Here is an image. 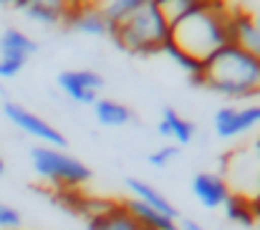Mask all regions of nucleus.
Wrapping results in <instances>:
<instances>
[{"label": "nucleus", "instance_id": "1", "mask_svg": "<svg viewBox=\"0 0 260 230\" xmlns=\"http://www.w3.org/2000/svg\"><path fill=\"white\" fill-rule=\"evenodd\" d=\"M189 83L225 99H253L260 96V59L238 46H222L202 61V74L192 76Z\"/></svg>", "mask_w": 260, "mask_h": 230}, {"label": "nucleus", "instance_id": "2", "mask_svg": "<svg viewBox=\"0 0 260 230\" xmlns=\"http://www.w3.org/2000/svg\"><path fill=\"white\" fill-rule=\"evenodd\" d=\"M170 38L189 56L205 61L222 46H230V5L197 0V5L170 25Z\"/></svg>", "mask_w": 260, "mask_h": 230}, {"label": "nucleus", "instance_id": "3", "mask_svg": "<svg viewBox=\"0 0 260 230\" xmlns=\"http://www.w3.org/2000/svg\"><path fill=\"white\" fill-rule=\"evenodd\" d=\"M111 38L119 48L134 56L162 53L165 43L170 41V23L159 10V3L142 0V5L111 31Z\"/></svg>", "mask_w": 260, "mask_h": 230}, {"label": "nucleus", "instance_id": "4", "mask_svg": "<svg viewBox=\"0 0 260 230\" xmlns=\"http://www.w3.org/2000/svg\"><path fill=\"white\" fill-rule=\"evenodd\" d=\"M30 164H33V172L41 180H46V182H51V185H56L66 192L79 190L81 185H86L91 180V169L81 159L66 154L63 150L46 147V145L30 150Z\"/></svg>", "mask_w": 260, "mask_h": 230}, {"label": "nucleus", "instance_id": "5", "mask_svg": "<svg viewBox=\"0 0 260 230\" xmlns=\"http://www.w3.org/2000/svg\"><path fill=\"white\" fill-rule=\"evenodd\" d=\"M3 117L8 122H13V127L25 132L28 137H33L38 142H46V147H53V150H63L66 147V137L51 122H46L43 117L33 114L30 109H25V106H20L15 101H3Z\"/></svg>", "mask_w": 260, "mask_h": 230}, {"label": "nucleus", "instance_id": "6", "mask_svg": "<svg viewBox=\"0 0 260 230\" xmlns=\"http://www.w3.org/2000/svg\"><path fill=\"white\" fill-rule=\"evenodd\" d=\"M260 124V104L248 106H222L215 111L212 127L220 139H235Z\"/></svg>", "mask_w": 260, "mask_h": 230}, {"label": "nucleus", "instance_id": "7", "mask_svg": "<svg viewBox=\"0 0 260 230\" xmlns=\"http://www.w3.org/2000/svg\"><path fill=\"white\" fill-rule=\"evenodd\" d=\"M56 86L61 89L63 96H69L71 101L81 104V106H93L99 101V94L104 89V78L96 71L86 69H76V71H63L56 78Z\"/></svg>", "mask_w": 260, "mask_h": 230}, {"label": "nucleus", "instance_id": "8", "mask_svg": "<svg viewBox=\"0 0 260 230\" xmlns=\"http://www.w3.org/2000/svg\"><path fill=\"white\" fill-rule=\"evenodd\" d=\"M230 46H238L260 59L258 18L240 5H230Z\"/></svg>", "mask_w": 260, "mask_h": 230}, {"label": "nucleus", "instance_id": "9", "mask_svg": "<svg viewBox=\"0 0 260 230\" xmlns=\"http://www.w3.org/2000/svg\"><path fill=\"white\" fill-rule=\"evenodd\" d=\"M63 28L74 33H84V36H109V25L99 5H71L69 3Z\"/></svg>", "mask_w": 260, "mask_h": 230}, {"label": "nucleus", "instance_id": "10", "mask_svg": "<svg viewBox=\"0 0 260 230\" xmlns=\"http://www.w3.org/2000/svg\"><path fill=\"white\" fill-rule=\"evenodd\" d=\"M192 195L197 197V203L202 208L215 210V208H222L225 205V200L230 197V187L215 172H197L192 177Z\"/></svg>", "mask_w": 260, "mask_h": 230}, {"label": "nucleus", "instance_id": "11", "mask_svg": "<svg viewBox=\"0 0 260 230\" xmlns=\"http://www.w3.org/2000/svg\"><path fill=\"white\" fill-rule=\"evenodd\" d=\"M86 230H139V223L132 218L121 200H106L99 213L86 218Z\"/></svg>", "mask_w": 260, "mask_h": 230}, {"label": "nucleus", "instance_id": "12", "mask_svg": "<svg viewBox=\"0 0 260 230\" xmlns=\"http://www.w3.org/2000/svg\"><path fill=\"white\" fill-rule=\"evenodd\" d=\"M126 190L132 192V200H139V203H144L147 208H152V210H157V213H165V215H170L174 220H179V213L174 210V205L159 190H154L149 182L137 180V177H126Z\"/></svg>", "mask_w": 260, "mask_h": 230}, {"label": "nucleus", "instance_id": "13", "mask_svg": "<svg viewBox=\"0 0 260 230\" xmlns=\"http://www.w3.org/2000/svg\"><path fill=\"white\" fill-rule=\"evenodd\" d=\"M66 8L69 3H51V0H30V3H20L18 10H23L28 15V20L38 23V25H63L66 18Z\"/></svg>", "mask_w": 260, "mask_h": 230}, {"label": "nucleus", "instance_id": "14", "mask_svg": "<svg viewBox=\"0 0 260 230\" xmlns=\"http://www.w3.org/2000/svg\"><path fill=\"white\" fill-rule=\"evenodd\" d=\"M157 132L162 134V137H167V139H172L174 147H184V145H189L192 142V137H194V124L189 122V119H184L182 114H177L174 109H165L162 111V119H159V124H157Z\"/></svg>", "mask_w": 260, "mask_h": 230}, {"label": "nucleus", "instance_id": "15", "mask_svg": "<svg viewBox=\"0 0 260 230\" xmlns=\"http://www.w3.org/2000/svg\"><path fill=\"white\" fill-rule=\"evenodd\" d=\"M93 117L101 127H126L132 122V109L121 101H114V99H99L93 104Z\"/></svg>", "mask_w": 260, "mask_h": 230}, {"label": "nucleus", "instance_id": "16", "mask_svg": "<svg viewBox=\"0 0 260 230\" xmlns=\"http://www.w3.org/2000/svg\"><path fill=\"white\" fill-rule=\"evenodd\" d=\"M38 51L36 41L23 33L20 28H5L0 33V56H20V59H30Z\"/></svg>", "mask_w": 260, "mask_h": 230}, {"label": "nucleus", "instance_id": "17", "mask_svg": "<svg viewBox=\"0 0 260 230\" xmlns=\"http://www.w3.org/2000/svg\"><path fill=\"white\" fill-rule=\"evenodd\" d=\"M222 210H225V218L230 223H238L243 228H255V208H253L250 197H245L240 192H235V195L230 192V197L225 200Z\"/></svg>", "mask_w": 260, "mask_h": 230}, {"label": "nucleus", "instance_id": "18", "mask_svg": "<svg viewBox=\"0 0 260 230\" xmlns=\"http://www.w3.org/2000/svg\"><path fill=\"white\" fill-rule=\"evenodd\" d=\"M139 5H142V0H111V3H106V5H99V8H101V15H104V20H106V25H109V36H111V31H114L119 23H124Z\"/></svg>", "mask_w": 260, "mask_h": 230}, {"label": "nucleus", "instance_id": "19", "mask_svg": "<svg viewBox=\"0 0 260 230\" xmlns=\"http://www.w3.org/2000/svg\"><path fill=\"white\" fill-rule=\"evenodd\" d=\"M162 53H167V56H170V59H172L174 64H177V66H179V69H182V71H184L189 78L200 76V74H202V61H200V59H194V56H189L187 51H182L177 43H172V38L165 43Z\"/></svg>", "mask_w": 260, "mask_h": 230}, {"label": "nucleus", "instance_id": "20", "mask_svg": "<svg viewBox=\"0 0 260 230\" xmlns=\"http://www.w3.org/2000/svg\"><path fill=\"white\" fill-rule=\"evenodd\" d=\"M28 59H20V56H0V78L8 81V78H15L23 69H25Z\"/></svg>", "mask_w": 260, "mask_h": 230}, {"label": "nucleus", "instance_id": "21", "mask_svg": "<svg viewBox=\"0 0 260 230\" xmlns=\"http://www.w3.org/2000/svg\"><path fill=\"white\" fill-rule=\"evenodd\" d=\"M20 225H23L20 213L8 203H0V230H20Z\"/></svg>", "mask_w": 260, "mask_h": 230}, {"label": "nucleus", "instance_id": "22", "mask_svg": "<svg viewBox=\"0 0 260 230\" xmlns=\"http://www.w3.org/2000/svg\"><path fill=\"white\" fill-rule=\"evenodd\" d=\"M177 152H179V147H174V145H165V147L154 150L147 159H149V164H152V167H159V169H162V167H167L174 157H177Z\"/></svg>", "mask_w": 260, "mask_h": 230}, {"label": "nucleus", "instance_id": "23", "mask_svg": "<svg viewBox=\"0 0 260 230\" xmlns=\"http://www.w3.org/2000/svg\"><path fill=\"white\" fill-rule=\"evenodd\" d=\"M177 230H207V228L194 223V220H177Z\"/></svg>", "mask_w": 260, "mask_h": 230}, {"label": "nucleus", "instance_id": "24", "mask_svg": "<svg viewBox=\"0 0 260 230\" xmlns=\"http://www.w3.org/2000/svg\"><path fill=\"white\" fill-rule=\"evenodd\" d=\"M253 208H255V225H260V200H253Z\"/></svg>", "mask_w": 260, "mask_h": 230}, {"label": "nucleus", "instance_id": "25", "mask_svg": "<svg viewBox=\"0 0 260 230\" xmlns=\"http://www.w3.org/2000/svg\"><path fill=\"white\" fill-rule=\"evenodd\" d=\"M3 172H5V162H3V157H0V177H3Z\"/></svg>", "mask_w": 260, "mask_h": 230}, {"label": "nucleus", "instance_id": "26", "mask_svg": "<svg viewBox=\"0 0 260 230\" xmlns=\"http://www.w3.org/2000/svg\"><path fill=\"white\" fill-rule=\"evenodd\" d=\"M258 28H260V18H258Z\"/></svg>", "mask_w": 260, "mask_h": 230}]
</instances>
